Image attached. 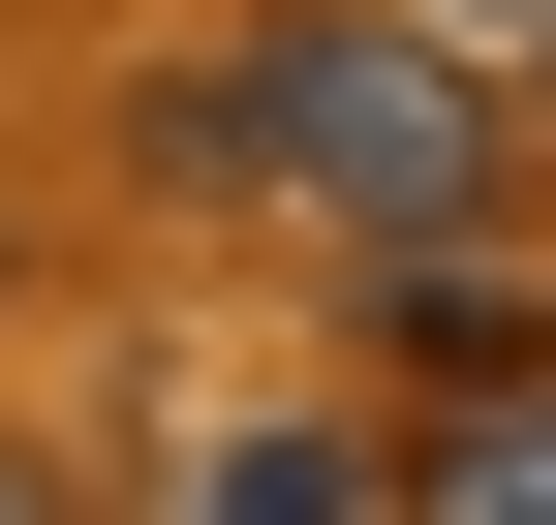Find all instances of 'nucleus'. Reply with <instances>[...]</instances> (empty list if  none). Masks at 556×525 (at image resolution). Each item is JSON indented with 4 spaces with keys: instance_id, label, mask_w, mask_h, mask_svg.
<instances>
[{
    "instance_id": "obj_2",
    "label": "nucleus",
    "mask_w": 556,
    "mask_h": 525,
    "mask_svg": "<svg viewBox=\"0 0 556 525\" xmlns=\"http://www.w3.org/2000/svg\"><path fill=\"white\" fill-rule=\"evenodd\" d=\"M371 525H556V371H464L433 433H402V495Z\"/></svg>"
},
{
    "instance_id": "obj_4",
    "label": "nucleus",
    "mask_w": 556,
    "mask_h": 525,
    "mask_svg": "<svg viewBox=\"0 0 556 525\" xmlns=\"http://www.w3.org/2000/svg\"><path fill=\"white\" fill-rule=\"evenodd\" d=\"M186 525H371V433H217V495Z\"/></svg>"
},
{
    "instance_id": "obj_6",
    "label": "nucleus",
    "mask_w": 556,
    "mask_h": 525,
    "mask_svg": "<svg viewBox=\"0 0 556 525\" xmlns=\"http://www.w3.org/2000/svg\"><path fill=\"white\" fill-rule=\"evenodd\" d=\"M0 525H62V495H31V464H0Z\"/></svg>"
},
{
    "instance_id": "obj_1",
    "label": "nucleus",
    "mask_w": 556,
    "mask_h": 525,
    "mask_svg": "<svg viewBox=\"0 0 556 525\" xmlns=\"http://www.w3.org/2000/svg\"><path fill=\"white\" fill-rule=\"evenodd\" d=\"M155 155H186V185H278V217H340V247H464V217L526 185V93H495L464 31L309 0V31L186 62V93H155Z\"/></svg>"
},
{
    "instance_id": "obj_3",
    "label": "nucleus",
    "mask_w": 556,
    "mask_h": 525,
    "mask_svg": "<svg viewBox=\"0 0 556 525\" xmlns=\"http://www.w3.org/2000/svg\"><path fill=\"white\" fill-rule=\"evenodd\" d=\"M402 371H433V402H464V371H556V309L464 279V247H402Z\"/></svg>"
},
{
    "instance_id": "obj_7",
    "label": "nucleus",
    "mask_w": 556,
    "mask_h": 525,
    "mask_svg": "<svg viewBox=\"0 0 556 525\" xmlns=\"http://www.w3.org/2000/svg\"><path fill=\"white\" fill-rule=\"evenodd\" d=\"M526 124H556V62H526Z\"/></svg>"
},
{
    "instance_id": "obj_5",
    "label": "nucleus",
    "mask_w": 556,
    "mask_h": 525,
    "mask_svg": "<svg viewBox=\"0 0 556 525\" xmlns=\"http://www.w3.org/2000/svg\"><path fill=\"white\" fill-rule=\"evenodd\" d=\"M433 31H464V62H556V0H433Z\"/></svg>"
}]
</instances>
